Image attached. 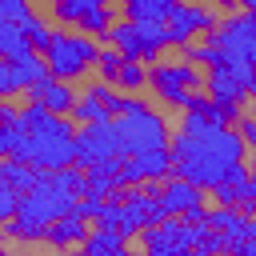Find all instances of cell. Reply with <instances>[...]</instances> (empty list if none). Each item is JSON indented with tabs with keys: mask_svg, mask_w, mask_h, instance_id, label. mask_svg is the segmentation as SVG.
<instances>
[{
	"mask_svg": "<svg viewBox=\"0 0 256 256\" xmlns=\"http://www.w3.org/2000/svg\"><path fill=\"white\" fill-rule=\"evenodd\" d=\"M112 160H124L120 156V140H116V128L112 120L108 124H88V128H76V164L80 172H92V168H104Z\"/></svg>",
	"mask_w": 256,
	"mask_h": 256,
	"instance_id": "ba28073f",
	"label": "cell"
},
{
	"mask_svg": "<svg viewBox=\"0 0 256 256\" xmlns=\"http://www.w3.org/2000/svg\"><path fill=\"white\" fill-rule=\"evenodd\" d=\"M16 140H20V128H4V124H0V164H4V160H12Z\"/></svg>",
	"mask_w": 256,
	"mask_h": 256,
	"instance_id": "f546056e",
	"label": "cell"
},
{
	"mask_svg": "<svg viewBox=\"0 0 256 256\" xmlns=\"http://www.w3.org/2000/svg\"><path fill=\"white\" fill-rule=\"evenodd\" d=\"M76 96H80V92H76L72 84H64V80H52V76H48V80H44V84H36V88H32L24 100H32V104H44L52 116H72V108H76Z\"/></svg>",
	"mask_w": 256,
	"mask_h": 256,
	"instance_id": "5bb4252c",
	"label": "cell"
},
{
	"mask_svg": "<svg viewBox=\"0 0 256 256\" xmlns=\"http://www.w3.org/2000/svg\"><path fill=\"white\" fill-rule=\"evenodd\" d=\"M220 8H212V4H176L172 8V16H168V48H188V44H196V36L204 40L216 24H220Z\"/></svg>",
	"mask_w": 256,
	"mask_h": 256,
	"instance_id": "52a82bcc",
	"label": "cell"
},
{
	"mask_svg": "<svg viewBox=\"0 0 256 256\" xmlns=\"http://www.w3.org/2000/svg\"><path fill=\"white\" fill-rule=\"evenodd\" d=\"M236 136L244 140L248 152H256V112H244V116L236 120Z\"/></svg>",
	"mask_w": 256,
	"mask_h": 256,
	"instance_id": "f1b7e54d",
	"label": "cell"
},
{
	"mask_svg": "<svg viewBox=\"0 0 256 256\" xmlns=\"http://www.w3.org/2000/svg\"><path fill=\"white\" fill-rule=\"evenodd\" d=\"M16 204H20V192L0 176V228L4 224H12V216H16Z\"/></svg>",
	"mask_w": 256,
	"mask_h": 256,
	"instance_id": "4316f807",
	"label": "cell"
},
{
	"mask_svg": "<svg viewBox=\"0 0 256 256\" xmlns=\"http://www.w3.org/2000/svg\"><path fill=\"white\" fill-rule=\"evenodd\" d=\"M116 140H120V156L136 160V156H152V152H168L172 144V124L160 108H152L144 96H124L120 116L112 120Z\"/></svg>",
	"mask_w": 256,
	"mask_h": 256,
	"instance_id": "277c9868",
	"label": "cell"
},
{
	"mask_svg": "<svg viewBox=\"0 0 256 256\" xmlns=\"http://www.w3.org/2000/svg\"><path fill=\"white\" fill-rule=\"evenodd\" d=\"M0 176H4L20 196H24V192H32V188H36V176H40V172H36V168H28V164H20V160H4V164H0Z\"/></svg>",
	"mask_w": 256,
	"mask_h": 256,
	"instance_id": "7402d4cb",
	"label": "cell"
},
{
	"mask_svg": "<svg viewBox=\"0 0 256 256\" xmlns=\"http://www.w3.org/2000/svg\"><path fill=\"white\" fill-rule=\"evenodd\" d=\"M84 92H88V96H96V100L104 104V112H108L112 120L120 116V108H124V96H120V92H116L112 84H100V80H92V84H88Z\"/></svg>",
	"mask_w": 256,
	"mask_h": 256,
	"instance_id": "cb8c5ba5",
	"label": "cell"
},
{
	"mask_svg": "<svg viewBox=\"0 0 256 256\" xmlns=\"http://www.w3.org/2000/svg\"><path fill=\"white\" fill-rule=\"evenodd\" d=\"M16 128H20V140H16L12 160L36 172H64L76 164V124L68 116H52L44 104L24 100Z\"/></svg>",
	"mask_w": 256,
	"mask_h": 256,
	"instance_id": "3957f363",
	"label": "cell"
},
{
	"mask_svg": "<svg viewBox=\"0 0 256 256\" xmlns=\"http://www.w3.org/2000/svg\"><path fill=\"white\" fill-rule=\"evenodd\" d=\"M40 16V8L24 4V0H0V60L12 64L20 56L32 52L28 44V24Z\"/></svg>",
	"mask_w": 256,
	"mask_h": 256,
	"instance_id": "8992f818",
	"label": "cell"
},
{
	"mask_svg": "<svg viewBox=\"0 0 256 256\" xmlns=\"http://www.w3.org/2000/svg\"><path fill=\"white\" fill-rule=\"evenodd\" d=\"M204 96H212L216 104H236V108H244L252 92L244 88V80H240L236 72L216 68V72H204Z\"/></svg>",
	"mask_w": 256,
	"mask_h": 256,
	"instance_id": "4fadbf2b",
	"label": "cell"
},
{
	"mask_svg": "<svg viewBox=\"0 0 256 256\" xmlns=\"http://www.w3.org/2000/svg\"><path fill=\"white\" fill-rule=\"evenodd\" d=\"M100 212H104V200H92V196H88V200H76V208H72V216H80L88 228L100 224Z\"/></svg>",
	"mask_w": 256,
	"mask_h": 256,
	"instance_id": "83f0119b",
	"label": "cell"
},
{
	"mask_svg": "<svg viewBox=\"0 0 256 256\" xmlns=\"http://www.w3.org/2000/svg\"><path fill=\"white\" fill-rule=\"evenodd\" d=\"M204 224L212 228V232H220L224 240H228V252H236L244 240H248V220L236 212V208H208V216H204Z\"/></svg>",
	"mask_w": 256,
	"mask_h": 256,
	"instance_id": "9a60e30c",
	"label": "cell"
},
{
	"mask_svg": "<svg viewBox=\"0 0 256 256\" xmlns=\"http://www.w3.org/2000/svg\"><path fill=\"white\" fill-rule=\"evenodd\" d=\"M52 32H56V24L40 12V16L28 24V44H32V52H40V56H44V48L52 44Z\"/></svg>",
	"mask_w": 256,
	"mask_h": 256,
	"instance_id": "d4e9b609",
	"label": "cell"
},
{
	"mask_svg": "<svg viewBox=\"0 0 256 256\" xmlns=\"http://www.w3.org/2000/svg\"><path fill=\"white\" fill-rule=\"evenodd\" d=\"M248 100H252V108H256V92H252V96H248Z\"/></svg>",
	"mask_w": 256,
	"mask_h": 256,
	"instance_id": "836d02e7",
	"label": "cell"
},
{
	"mask_svg": "<svg viewBox=\"0 0 256 256\" xmlns=\"http://www.w3.org/2000/svg\"><path fill=\"white\" fill-rule=\"evenodd\" d=\"M176 0H124L120 4V20L128 24H168Z\"/></svg>",
	"mask_w": 256,
	"mask_h": 256,
	"instance_id": "e0dca14e",
	"label": "cell"
},
{
	"mask_svg": "<svg viewBox=\"0 0 256 256\" xmlns=\"http://www.w3.org/2000/svg\"><path fill=\"white\" fill-rule=\"evenodd\" d=\"M192 252H196V256H228V240H224L220 232H212V228H208V232L196 240V248H192Z\"/></svg>",
	"mask_w": 256,
	"mask_h": 256,
	"instance_id": "484cf974",
	"label": "cell"
},
{
	"mask_svg": "<svg viewBox=\"0 0 256 256\" xmlns=\"http://www.w3.org/2000/svg\"><path fill=\"white\" fill-rule=\"evenodd\" d=\"M164 180H172V156L168 152H152V156H136V160L120 164V184L128 192L144 188V184H164Z\"/></svg>",
	"mask_w": 256,
	"mask_h": 256,
	"instance_id": "7c38bea8",
	"label": "cell"
},
{
	"mask_svg": "<svg viewBox=\"0 0 256 256\" xmlns=\"http://www.w3.org/2000/svg\"><path fill=\"white\" fill-rule=\"evenodd\" d=\"M168 156H172V176L188 180L200 192H212L224 180H232L240 168H248V148L236 136V128L200 124L188 116H180L172 144H168Z\"/></svg>",
	"mask_w": 256,
	"mask_h": 256,
	"instance_id": "6da1fadb",
	"label": "cell"
},
{
	"mask_svg": "<svg viewBox=\"0 0 256 256\" xmlns=\"http://www.w3.org/2000/svg\"><path fill=\"white\" fill-rule=\"evenodd\" d=\"M144 88H148V68L128 60V64L120 68V76H116V92H120V96H136V92H144Z\"/></svg>",
	"mask_w": 256,
	"mask_h": 256,
	"instance_id": "603a6c76",
	"label": "cell"
},
{
	"mask_svg": "<svg viewBox=\"0 0 256 256\" xmlns=\"http://www.w3.org/2000/svg\"><path fill=\"white\" fill-rule=\"evenodd\" d=\"M76 128H88V124H108L112 116L104 112V104L96 100V96H88V92H80L76 96V108H72V116H68Z\"/></svg>",
	"mask_w": 256,
	"mask_h": 256,
	"instance_id": "ffe728a7",
	"label": "cell"
},
{
	"mask_svg": "<svg viewBox=\"0 0 256 256\" xmlns=\"http://www.w3.org/2000/svg\"><path fill=\"white\" fill-rule=\"evenodd\" d=\"M248 240H256V216L248 220Z\"/></svg>",
	"mask_w": 256,
	"mask_h": 256,
	"instance_id": "4dcf8cb0",
	"label": "cell"
},
{
	"mask_svg": "<svg viewBox=\"0 0 256 256\" xmlns=\"http://www.w3.org/2000/svg\"><path fill=\"white\" fill-rule=\"evenodd\" d=\"M124 64H128V60H124L112 44H100V56H96V80L116 88V76H120V68H124Z\"/></svg>",
	"mask_w": 256,
	"mask_h": 256,
	"instance_id": "44dd1931",
	"label": "cell"
},
{
	"mask_svg": "<svg viewBox=\"0 0 256 256\" xmlns=\"http://www.w3.org/2000/svg\"><path fill=\"white\" fill-rule=\"evenodd\" d=\"M64 256H84V252H80V248H76V252H64Z\"/></svg>",
	"mask_w": 256,
	"mask_h": 256,
	"instance_id": "d6a6232c",
	"label": "cell"
},
{
	"mask_svg": "<svg viewBox=\"0 0 256 256\" xmlns=\"http://www.w3.org/2000/svg\"><path fill=\"white\" fill-rule=\"evenodd\" d=\"M12 68H16L20 84H24V96H28L36 84H44V80H48V64H44V56H40V52H28V56L12 60Z\"/></svg>",
	"mask_w": 256,
	"mask_h": 256,
	"instance_id": "d6986e66",
	"label": "cell"
},
{
	"mask_svg": "<svg viewBox=\"0 0 256 256\" xmlns=\"http://www.w3.org/2000/svg\"><path fill=\"white\" fill-rule=\"evenodd\" d=\"M88 232H92V228H88L80 216H64V220H56V224L48 228L44 244H48L52 252H76V248H84Z\"/></svg>",
	"mask_w": 256,
	"mask_h": 256,
	"instance_id": "2e32d148",
	"label": "cell"
},
{
	"mask_svg": "<svg viewBox=\"0 0 256 256\" xmlns=\"http://www.w3.org/2000/svg\"><path fill=\"white\" fill-rule=\"evenodd\" d=\"M96 56H100V44L92 36H80L76 28H56L52 32V44L44 48L48 76L52 80H64V84L84 80L96 68Z\"/></svg>",
	"mask_w": 256,
	"mask_h": 256,
	"instance_id": "5b68a950",
	"label": "cell"
},
{
	"mask_svg": "<svg viewBox=\"0 0 256 256\" xmlns=\"http://www.w3.org/2000/svg\"><path fill=\"white\" fill-rule=\"evenodd\" d=\"M228 256H236V252H228Z\"/></svg>",
	"mask_w": 256,
	"mask_h": 256,
	"instance_id": "d590c367",
	"label": "cell"
},
{
	"mask_svg": "<svg viewBox=\"0 0 256 256\" xmlns=\"http://www.w3.org/2000/svg\"><path fill=\"white\" fill-rule=\"evenodd\" d=\"M0 256H8V248H4V244H0Z\"/></svg>",
	"mask_w": 256,
	"mask_h": 256,
	"instance_id": "e575fe53",
	"label": "cell"
},
{
	"mask_svg": "<svg viewBox=\"0 0 256 256\" xmlns=\"http://www.w3.org/2000/svg\"><path fill=\"white\" fill-rule=\"evenodd\" d=\"M248 168H252V172H256V152H248Z\"/></svg>",
	"mask_w": 256,
	"mask_h": 256,
	"instance_id": "1f68e13d",
	"label": "cell"
},
{
	"mask_svg": "<svg viewBox=\"0 0 256 256\" xmlns=\"http://www.w3.org/2000/svg\"><path fill=\"white\" fill-rule=\"evenodd\" d=\"M88 196V176L80 168L64 172H40L36 188L20 196L12 224H4V240H24V244H44L48 228L64 216H72L76 200Z\"/></svg>",
	"mask_w": 256,
	"mask_h": 256,
	"instance_id": "7a4b0ae2",
	"label": "cell"
},
{
	"mask_svg": "<svg viewBox=\"0 0 256 256\" xmlns=\"http://www.w3.org/2000/svg\"><path fill=\"white\" fill-rule=\"evenodd\" d=\"M164 224V212H160V196H144L140 188H132L124 196V224H120V236L124 240H136L140 232Z\"/></svg>",
	"mask_w": 256,
	"mask_h": 256,
	"instance_id": "8fae6325",
	"label": "cell"
},
{
	"mask_svg": "<svg viewBox=\"0 0 256 256\" xmlns=\"http://www.w3.org/2000/svg\"><path fill=\"white\" fill-rule=\"evenodd\" d=\"M100 0H52L48 8V20H56V28H76Z\"/></svg>",
	"mask_w": 256,
	"mask_h": 256,
	"instance_id": "ac0fdd59",
	"label": "cell"
},
{
	"mask_svg": "<svg viewBox=\"0 0 256 256\" xmlns=\"http://www.w3.org/2000/svg\"><path fill=\"white\" fill-rule=\"evenodd\" d=\"M148 92L160 96V104L176 92H204V72L184 60H160L148 68Z\"/></svg>",
	"mask_w": 256,
	"mask_h": 256,
	"instance_id": "30bf717a",
	"label": "cell"
},
{
	"mask_svg": "<svg viewBox=\"0 0 256 256\" xmlns=\"http://www.w3.org/2000/svg\"><path fill=\"white\" fill-rule=\"evenodd\" d=\"M208 192H200V188H192L188 180H164L160 184V212H164V220H188V224H204V216H208Z\"/></svg>",
	"mask_w": 256,
	"mask_h": 256,
	"instance_id": "9c48e42d",
	"label": "cell"
}]
</instances>
